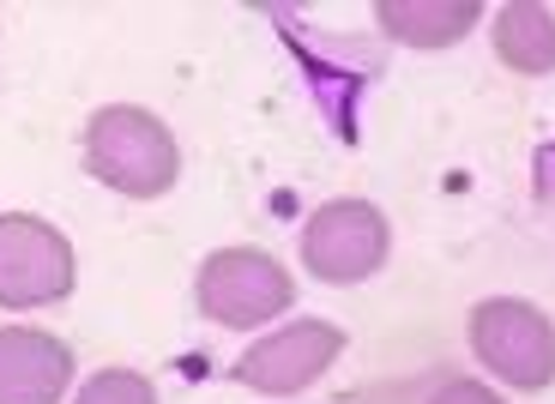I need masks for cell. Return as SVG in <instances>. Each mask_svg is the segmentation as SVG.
I'll return each instance as SVG.
<instances>
[{
  "label": "cell",
  "mask_w": 555,
  "mask_h": 404,
  "mask_svg": "<svg viewBox=\"0 0 555 404\" xmlns=\"http://www.w3.org/2000/svg\"><path fill=\"white\" fill-rule=\"evenodd\" d=\"M85 169L127 199H164L181 175L176 133L139 103H109L85 121Z\"/></svg>",
  "instance_id": "obj_1"
},
{
  "label": "cell",
  "mask_w": 555,
  "mask_h": 404,
  "mask_svg": "<svg viewBox=\"0 0 555 404\" xmlns=\"http://www.w3.org/2000/svg\"><path fill=\"white\" fill-rule=\"evenodd\" d=\"M472 350L477 363L514 392H543L555 380V321L538 302L489 296L472 308Z\"/></svg>",
  "instance_id": "obj_2"
},
{
  "label": "cell",
  "mask_w": 555,
  "mask_h": 404,
  "mask_svg": "<svg viewBox=\"0 0 555 404\" xmlns=\"http://www.w3.org/2000/svg\"><path fill=\"white\" fill-rule=\"evenodd\" d=\"M194 302L218 326H266L291 314L296 278L266 248H218L194 278Z\"/></svg>",
  "instance_id": "obj_3"
},
{
  "label": "cell",
  "mask_w": 555,
  "mask_h": 404,
  "mask_svg": "<svg viewBox=\"0 0 555 404\" xmlns=\"http://www.w3.org/2000/svg\"><path fill=\"white\" fill-rule=\"evenodd\" d=\"M79 260L55 223L0 211V308H55L73 296Z\"/></svg>",
  "instance_id": "obj_4"
},
{
  "label": "cell",
  "mask_w": 555,
  "mask_h": 404,
  "mask_svg": "<svg viewBox=\"0 0 555 404\" xmlns=\"http://www.w3.org/2000/svg\"><path fill=\"white\" fill-rule=\"evenodd\" d=\"M392 253L387 211L369 199H326L302 223V265L320 284H362L375 278Z\"/></svg>",
  "instance_id": "obj_5"
},
{
  "label": "cell",
  "mask_w": 555,
  "mask_h": 404,
  "mask_svg": "<svg viewBox=\"0 0 555 404\" xmlns=\"http://www.w3.org/2000/svg\"><path fill=\"white\" fill-rule=\"evenodd\" d=\"M338 356H345V333H338L333 321H291V326H278L272 338H260L230 375H236L242 387L266 392V399H296V392L314 387Z\"/></svg>",
  "instance_id": "obj_6"
},
{
  "label": "cell",
  "mask_w": 555,
  "mask_h": 404,
  "mask_svg": "<svg viewBox=\"0 0 555 404\" xmlns=\"http://www.w3.org/2000/svg\"><path fill=\"white\" fill-rule=\"evenodd\" d=\"M73 387V350L37 326H0V404H61Z\"/></svg>",
  "instance_id": "obj_7"
},
{
  "label": "cell",
  "mask_w": 555,
  "mask_h": 404,
  "mask_svg": "<svg viewBox=\"0 0 555 404\" xmlns=\"http://www.w3.org/2000/svg\"><path fill=\"white\" fill-rule=\"evenodd\" d=\"M375 18L387 37L411 42V49H447L483 18V6L477 0H380Z\"/></svg>",
  "instance_id": "obj_8"
},
{
  "label": "cell",
  "mask_w": 555,
  "mask_h": 404,
  "mask_svg": "<svg viewBox=\"0 0 555 404\" xmlns=\"http://www.w3.org/2000/svg\"><path fill=\"white\" fill-rule=\"evenodd\" d=\"M495 55L526 79L555 73V13L538 0H514L495 13Z\"/></svg>",
  "instance_id": "obj_9"
},
{
  "label": "cell",
  "mask_w": 555,
  "mask_h": 404,
  "mask_svg": "<svg viewBox=\"0 0 555 404\" xmlns=\"http://www.w3.org/2000/svg\"><path fill=\"white\" fill-rule=\"evenodd\" d=\"M73 404H157V387L133 368H103V375L85 380Z\"/></svg>",
  "instance_id": "obj_10"
},
{
  "label": "cell",
  "mask_w": 555,
  "mask_h": 404,
  "mask_svg": "<svg viewBox=\"0 0 555 404\" xmlns=\"http://www.w3.org/2000/svg\"><path fill=\"white\" fill-rule=\"evenodd\" d=\"M429 404H507V399H501V392H489L483 380L459 375V380H441V387L429 392Z\"/></svg>",
  "instance_id": "obj_11"
}]
</instances>
